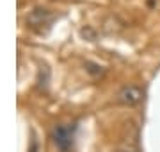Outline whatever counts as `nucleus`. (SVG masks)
<instances>
[{
	"instance_id": "nucleus-2",
	"label": "nucleus",
	"mask_w": 160,
	"mask_h": 152,
	"mask_svg": "<svg viewBox=\"0 0 160 152\" xmlns=\"http://www.w3.org/2000/svg\"><path fill=\"white\" fill-rule=\"evenodd\" d=\"M53 20V14H52L48 9H43V7H36L34 11L29 13L27 16V24L36 30H43V27H48Z\"/></svg>"
},
{
	"instance_id": "nucleus-1",
	"label": "nucleus",
	"mask_w": 160,
	"mask_h": 152,
	"mask_svg": "<svg viewBox=\"0 0 160 152\" xmlns=\"http://www.w3.org/2000/svg\"><path fill=\"white\" fill-rule=\"evenodd\" d=\"M53 145L57 147L61 152H69L73 147V140H75V125L71 123H59L52 129L50 134Z\"/></svg>"
},
{
	"instance_id": "nucleus-3",
	"label": "nucleus",
	"mask_w": 160,
	"mask_h": 152,
	"mask_svg": "<svg viewBox=\"0 0 160 152\" xmlns=\"http://www.w3.org/2000/svg\"><path fill=\"white\" fill-rule=\"evenodd\" d=\"M144 99V91L139 86H125V88L121 90L119 93H118V102L123 106H137L141 104Z\"/></svg>"
}]
</instances>
